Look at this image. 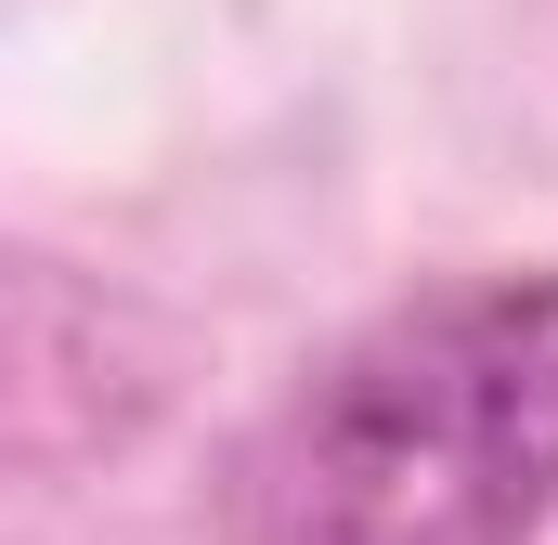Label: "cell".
Here are the masks:
<instances>
[{
  "label": "cell",
  "instance_id": "1",
  "mask_svg": "<svg viewBox=\"0 0 558 545\" xmlns=\"http://www.w3.org/2000/svg\"><path fill=\"white\" fill-rule=\"evenodd\" d=\"M221 545H546L558 261L441 272L312 351L208 481Z\"/></svg>",
  "mask_w": 558,
  "mask_h": 545
}]
</instances>
